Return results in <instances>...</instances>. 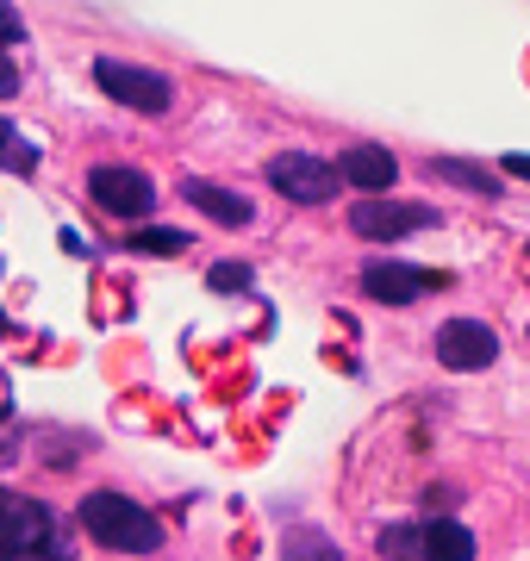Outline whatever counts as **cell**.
Wrapping results in <instances>:
<instances>
[{"label":"cell","mask_w":530,"mask_h":561,"mask_svg":"<svg viewBox=\"0 0 530 561\" xmlns=\"http://www.w3.org/2000/svg\"><path fill=\"white\" fill-rule=\"evenodd\" d=\"M76 518L101 549H119V556H157L163 549V518L150 505L125 500V493H106V486L76 505Z\"/></svg>","instance_id":"cell-1"},{"label":"cell","mask_w":530,"mask_h":561,"mask_svg":"<svg viewBox=\"0 0 530 561\" xmlns=\"http://www.w3.org/2000/svg\"><path fill=\"white\" fill-rule=\"evenodd\" d=\"M281 561H344V556H337V542L325 530L293 524V530H281Z\"/></svg>","instance_id":"cell-13"},{"label":"cell","mask_w":530,"mask_h":561,"mask_svg":"<svg viewBox=\"0 0 530 561\" xmlns=\"http://www.w3.org/2000/svg\"><path fill=\"white\" fill-rule=\"evenodd\" d=\"M375 556L381 561H425V524H388L375 537Z\"/></svg>","instance_id":"cell-14"},{"label":"cell","mask_w":530,"mask_h":561,"mask_svg":"<svg viewBox=\"0 0 530 561\" xmlns=\"http://www.w3.org/2000/svg\"><path fill=\"white\" fill-rule=\"evenodd\" d=\"M182 201H187V206H200L212 225H231V231L256 225V206H250V194H238V187H219V181L182 175Z\"/></svg>","instance_id":"cell-10"},{"label":"cell","mask_w":530,"mask_h":561,"mask_svg":"<svg viewBox=\"0 0 530 561\" xmlns=\"http://www.w3.org/2000/svg\"><path fill=\"white\" fill-rule=\"evenodd\" d=\"M20 94V62L7 57V44H0V101H13Z\"/></svg>","instance_id":"cell-18"},{"label":"cell","mask_w":530,"mask_h":561,"mask_svg":"<svg viewBox=\"0 0 530 561\" xmlns=\"http://www.w3.org/2000/svg\"><path fill=\"white\" fill-rule=\"evenodd\" d=\"M443 219L437 206L425 201H362L349 206V231L368 243H400V238H418V231H430V225Z\"/></svg>","instance_id":"cell-6"},{"label":"cell","mask_w":530,"mask_h":561,"mask_svg":"<svg viewBox=\"0 0 530 561\" xmlns=\"http://www.w3.org/2000/svg\"><path fill=\"white\" fill-rule=\"evenodd\" d=\"M0 169L7 175H38V144L25 138V131H13L7 119H0Z\"/></svg>","instance_id":"cell-15"},{"label":"cell","mask_w":530,"mask_h":561,"mask_svg":"<svg viewBox=\"0 0 530 561\" xmlns=\"http://www.w3.org/2000/svg\"><path fill=\"white\" fill-rule=\"evenodd\" d=\"M437 362L443 368H456V375H474V368H493L499 362V337H493V324H481V319H449V324H437Z\"/></svg>","instance_id":"cell-7"},{"label":"cell","mask_w":530,"mask_h":561,"mask_svg":"<svg viewBox=\"0 0 530 561\" xmlns=\"http://www.w3.org/2000/svg\"><path fill=\"white\" fill-rule=\"evenodd\" d=\"M20 38H25V20L13 7H0V44H20Z\"/></svg>","instance_id":"cell-19"},{"label":"cell","mask_w":530,"mask_h":561,"mask_svg":"<svg viewBox=\"0 0 530 561\" xmlns=\"http://www.w3.org/2000/svg\"><path fill=\"white\" fill-rule=\"evenodd\" d=\"M337 175H344L362 201H381L393 181H400V157H393L388 144H349L344 157H337Z\"/></svg>","instance_id":"cell-9"},{"label":"cell","mask_w":530,"mask_h":561,"mask_svg":"<svg viewBox=\"0 0 530 561\" xmlns=\"http://www.w3.org/2000/svg\"><path fill=\"white\" fill-rule=\"evenodd\" d=\"M182 250H187V231H169V225L131 231V256H182Z\"/></svg>","instance_id":"cell-16"},{"label":"cell","mask_w":530,"mask_h":561,"mask_svg":"<svg viewBox=\"0 0 530 561\" xmlns=\"http://www.w3.org/2000/svg\"><path fill=\"white\" fill-rule=\"evenodd\" d=\"M506 175H518V181H530V157H525V150H511V157H506Z\"/></svg>","instance_id":"cell-20"},{"label":"cell","mask_w":530,"mask_h":561,"mask_svg":"<svg viewBox=\"0 0 530 561\" xmlns=\"http://www.w3.org/2000/svg\"><path fill=\"white\" fill-rule=\"evenodd\" d=\"M268 187L281 194L287 206H325L331 194H337V162L312 157V150H281V157H268Z\"/></svg>","instance_id":"cell-4"},{"label":"cell","mask_w":530,"mask_h":561,"mask_svg":"<svg viewBox=\"0 0 530 561\" xmlns=\"http://www.w3.org/2000/svg\"><path fill=\"white\" fill-rule=\"evenodd\" d=\"M425 561H474V530L456 518H425Z\"/></svg>","instance_id":"cell-12"},{"label":"cell","mask_w":530,"mask_h":561,"mask_svg":"<svg viewBox=\"0 0 530 561\" xmlns=\"http://www.w3.org/2000/svg\"><path fill=\"white\" fill-rule=\"evenodd\" d=\"M88 194H94L101 213L131 219V225L157 213V181L143 175V169H131V162H101V169H88Z\"/></svg>","instance_id":"cell-5"},{"label":"cell","mask_w":530,"mask_h":561,"mask_svg":"<svg viewBox=\"0 0 530 561\" xmlns=\"http://www.w3.org/2000/svg\"><path fill=\"white\" fill-rule=\"evenodd\" d=\"M0 561H69L57 512L44 500H0Z\"/></svg>","instance_id":"cell-2"},{"label":"cell","mask_w":530,"mask_h":561,"mask_svg":"<svg viewBox=\"0 0 530 561\" xmlns=\"http://www.w3.org/2000/svg\"><path fill=\"white\" fill-rule=\"evenodd\" d=\"M206 287H212V294H250V268L244 262H212V268H206Z\"/></svg>","instance_id":"cell-17"},{"label":"cell","mask_w":530,"mask_h":561,"mask_svg":"<svg viewBox=\"0 0 530 561\" xmlns=\"http://www.w3.org/2000/svg\"><path fill=\"white\" fill-rule=\"evenodd\" d=\"M94 81H101L106 101L131 106V113H143V119H163L169 106H175V81L157 76V69H143V62L101 57V62H94Z\"/></svg>","instance_id":"cell-3"},{"label":"cell","mask_w":530,"mask_h":561,"mask_svg":"<svg viewBox=\"0 0 530 561\" xmlns=\"http://www.w3.org/2000/svg\"><path fill=\"white\" fill-rule=\"evenodd\" d=\"M430 287H443L437 268H412V262H393V256L362 268V294L381 306H412V300H425Z\"/></svg>","instance_id":"cell-8"},{"label":"cell","mask_w":530,"mask_h":561,"mask_svg":"<svg viewBox=\"0 0 530 561\" xmlns=\"http://www.w3.org/2000/svg\"><path fill=\"white\" fill-rule=\"evenodd\" d=\"M425 169H430L437 181H456V187L481 194V201H499V194H506V181L493 175V169H481V162H462V157H430Z\"/></svg>","instance_id":"cell-11"}]
</instances>
